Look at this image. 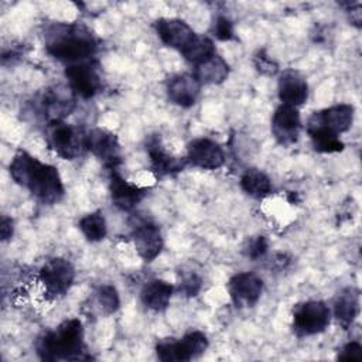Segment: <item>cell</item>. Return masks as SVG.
I'll list each match as a JSON object with an SVG mask.
<instances>
[{
	"label": "cell",
	"instance_id": "cell-10",
	"mask_svg": "<svg viewBox=\"0 0 362 362\" xmlns=\"http://www.w3.org/2000/svg\"><path fill=\"white\" fill-rule=\"evenodd\" d=\"M65 78L75 96L82 99L93 98L102 88V78L98 65L92 61L66 65Z\"/></svg>",
	"mask_w": 362,
	"mask_h": 362
},
{
	"label": "cell",
	"instance_id": "cell-9",
	"mask_svg": "<svg viewBox=\"0 0 362 362\" xmlns=\"http://www.w3.org/2000/svg\"><path fill=\"white\" fill-rule=\"evenodd\" d=\"M130 236L137 255L144 262H153L164 245L158 225L144 216L134 218Z\"/></svg>",
	"mask_w": 362,
	"mask_h": 362
},
{
	"label": "cell",
	"instance_id": "cell-2",
	"mask_svg": "<svg viewBox=\"0 0 362 362\" xmlns=\"http://www.w3.org/2000/svg\"><path fill=\"white\" fill-rule=\"evenodd\" d=\"M47 52L62 62L78 64L90 61L98 49L92 31L82 23H57L44 34Z\"/></svg>",
	"mask_w": 362,
	"mask_h": 362
},
{
	"label": "cell",
	"instance_id": "cell-29",
	"mask_svg": "<svg viewBox=\"0 0 362 362\" xmlns=\"http://www.w3.org/2000/svg\"><path fill=\"white\" fill-rule=\"evenodd\" d=\"M214 35L221 41H229L233 38V24L226 16H218L212 24Z\"/></svg>",
	"mask_w": 362,
	"mask_h": 362
},
{
	"label": "cell",
	"instance_id": "cell-4",
	"mask_svg": "<svg viewBox=\"0 0 362 362\" xmlns=\"http://www.w3.org/2000/svg\"><path fill=\"white\" fill-rule=\"evenodd\" d=\"M35 348L38 356L44 361H81L90 358L85 354L83 328L78 318L65 320L54 331L42 334Z\"/></svg>",
	"mask_w": 362,
	"mask_h": 362
},
{
	"label": "cell",
	"instance_id": "cell-5",
	"mask_svg": "<svg viewBox=\"0 0 362 362\" xmlns=\"http://www.w3.org/2000/svg\"><path fill=\"white\" fill-rule=\"evenodd\" d=\"M47 143L64 160H75L88 150L86 133L81 127L68 124L64 120L48 124Z\"/></svg>",
	"mask_w": 362,
	"mask_h": 362
},
{
	"label": "cell",
	"instance_id": "cell-18",
	"mask_svg": "<svg viewBox=\"0 0 362 362\" xmlns=\"http://www.w3.org/2000/svg\"><path fill=\"white\" fill-rule=\"evenodd\" d=\"M146 150H147L148 157H150L151 168H153V171L158 177H164V175H171V174L180 173V171L184 170V167L187 164L185 158L175 157L171 153H168L164 148L160 136H157V134L150 136L147 139Z\"/></svg>",
	"mask_w": 362,
	"mask_h": 362
},
{
	"label": "cell",
	"instance_id": "cell-24",
	"mask_svg": "<svg viewBox=\"0 0 362 362\" xmlns=\"http://www.w3.org/2000/svg\"><path fill=\"white\" fill-rule=\"evenodd\" d=\"M240 187L242 189L253 197V198H263L272 192V181L270 178L257 168H247L240 177Z\"/></svg>",
	"mask_w": 362,
	"mask_h": 362
},
{
	"label": "cell",
	"instance_id": "cell-23",
	"mask_svg": "<svg viewBox=\"0 0 362 362\" xmlns=\"http://www.w3.org/2000/svg\"><path fill=\"white\" fill-rule=\"evenodd\" d=\"M228 75H229V65L218 54H214L208 59L195 65V71H194V76L198 79V82L208 83V85L222 83L228 78Z\"/></svg>",
	"mask_w": 362,
	"mask_h": 362
},
{
	"label": "cell",
	"instance_id": "cell-26",
	"mask_svg": "<svg viewBox=\"0 0 362 362\" xmlns=\"http://www.w3.org/2000/svg\"><path fill=\"white\" fill-rule=\"evenodd\" d=\"M79 229L89 242H99L107 233V226L100 212H92L85 215L79 221Z\"/></svg>",
	"mask_w": 362,
	"mask_h": 362
},
{
	"label": "cell",
	"instance_id": "cell-11",
	"mask_svg": "<svg viewBox=\"0 0 362 362\" xmlns=\"http://www.w3.org/2000/svg\"><path fill=\"white\" fill-rule=\"evenodd\" d=\"M75 107V93L71 88L54 86L45 89L40 99V110L47 119L48 124L52 122L64 120L65 116L71 115Z\"/></svg>",
	"mask_w": 362,
	"mask_h": 362
},
{
	"label": "cell",
	"instance_id": "cell-3",
	"mask_svg": "<svg viewBox=\"0 0 362 362\" xmlns=\"http://www.w3.org/2000/svg\"><path fill=\"white\" fill-rule=\"evenodd\" d=\"M354 122V106L348 103L314 112L307 122V133L320 153H338L344 148L339 134L348 132Z\"/></svg>",
	"mask_w": 362,
	"mask_h": 362
},
{
	"label": "cell",
	"instance_id": "cell-20",
	"mask_svg": "<svg viewBox=\"0 0 362 362\" xmlns=\"http://www.w3.org/2000/svg\"><path fill=\"white\" fill-rule=\"evenodd\" d=\"M201 83L194 74H177L167 82L168 99L181 107H191L199 95Z\"/></svg>",
	"mask_w": 362,
	"mask_h": 362
},
{
	"label": "cell",
	"instance_id": "cell-30",
	"mask_svg": "<svg viewBox=\"0 0 362 362\" xmlns=\"http://www.w3.org/2000/svg\"><path fill=\"white\" fill-rule=\"evenodd\" d=\"M255 68L263 75H274L279 71V65L266 54L264 49H259L253 57Z\"/></svg>",
	"mask_w": 362,
	"mask_h": 362
},
{
	"label": "cell",
	"instance_id": "cell-16",
	"mask_svg": "<svg viewBox=\"0 0 362 362\" xmlns=\"http://www.w3.org/2000/svg\"><path fill=\"white\" fill-rule=\"evenodd\" d=\"M163 44L182 52L197 37L195 31L180 18H158L154 24Z\"/></svg>",
	"mask_w": 362,
	"mask_h": 362
},
{
	"label": "cell",
	"instance_id": "cell-13",
	"mask_svg": "<svg viewBox=\"0 0 362 362\" xmlns=\"http://www.w3.org/2000/svg\"><path fill=\"white\" fill-rule=\"evenodd\" d=\"M228 291L236 307H252L262 296L263 280L250 272L236 273L228 283Z\"/></svg>",
	"mask_w": 362,
	"mask_h": 362
},
{
	"label": "cell",
	"instance_id": "cell-28",
	"mask_svg": "<svg viewBox=\"0 0 362 362\" xmlns=\"http://www.w3.org/2000/svg\"><path fill=\"white\" fill-rule=\"evenodd\" d=\"M201 287H202V280L197 273L191 270L180 273V280H178L180 293H182L187 297H194L199 293Z\"/></svg>",
	"mask_w": 362,
	"mask_h": 362
},
{
	"label": "cell",
	"instance_id": "cell-25",
	"mask_svg": "<svg viewBox=\"0 0 362 362\" xmlns=\"http://www.w3.org/2000/svg\"><path fill=\"white\" fill-rule=\"evenodd\" d=\"M181 54L188 62H191L195 66L202 61L208 59L209 57H212L214 54H216V51L211 38L197 34L194 41Z\"/></svg>",
	"mask_w": 362,
	"mask_h": 362
},
{
	"label": "cell",
	"instance_id": "cell-7",
	"mask_svg": "<svg viewBox=\"0 0 362 362\" xmlns=\"http://www.w3.org/2000/svg\"><path fill=\"white\" fill-rule=\"evenodd\" d=\"M331 320L329 307L320 300H310L293 308V331L297 337H310L322 332Z\"/></svg>",
	"mask_w": 362,
	"mask_h": 362
},
{
	"label": "cell",
	"instance_id": "cell-17",
	"mask_svg": "<svg viewBox=\"0 0 362 362\" xmlns=\"http://www.w3.org/2000/svg\"><path fill=\"white\" fill-rule=\"evenodd\" d=\"M109 192L115 206L122 211H132L144 198L146 188L129 182L120 175L117 168H113L109 174Z\"/></svg>",
	"mask_w": 362,
	"mask_h": 362
},
{
	"label": "cell",
	"instance_id": "cell-14",
	"mask_svg": "<svg viewBox=\"0 0 362 362\" xmlns=\"http://www.w3.org/2000/svg\"><path fill=\"white\" fill-rule=\"evenodd\" d=\"M301 119L297 107L280 105L272 117V133L281 146H291L298 140Z\"/></svg>",
	"mask_w": 362,
	"mask_h": 362
},
{
	"label": "cell",
	"instance_id": "cell-32",
	"mask_svg": "<svg viewBox=\"0 0 362 362\" xmlns=\"http://www.w3.org/2000/svg\"><path fill=\"white\" fill-rule=\"evenodd\" d=\"M361 358H362V345L356 341H352L344 345L338 354V359H361Z\"/></svg>",
	"mask_w": 362,
	"mask_h": 362
},
{
	"label": "cell",
	"instance_id": "cell-15",
	"mask_svg": "<svg viewBox=\"0 0 362 362\" xmlns=\"http://www.w3.org/2000/svg\"><path fill=\"white\" fill-rule=\"evenodd\" d=\"M187 161L202 170H216L225 163L222 147L208 137H199L189 141L187 147Z\"/></svg>",
	"mask_w": 362,
	"mask_h": 362
},
{
	"label": "cell",
	"instance_id": "cell-19",
	"mask_svg": "<svg viewBox=\"0 0 362 362\" xmlns=\"http://www.w3.org/2000/svg\"><path fill=\"white\" fill-rule=\"evenodd\" d=\"M277 92L283 105L298 107L308 98V85L300 72L287 69L279 78Z\"/></svg>",
	"mask_w": 362,
	"mask_h": 362
},
{
	"label": "cell",
	"instance_id": "cell-8",
	"mask_svg": "<svg viewBox=\"0 0 362 362\" xmlns=\"http://www.w3.org/2000/svg\"><path fill=\"white\" fill-rule=\"evenodd\" d=\"M38 276L47 297L55 300L64 297L71 288L75 279V269L66 259L54 257L42 264Z\"/></svg>",
	"mask_w": 362,
	"mask_h": 362
},
{
	"label": "cell",
	"instance_id": "cell-12",
	"mask_svg": "<svg viewBox=\"0 0 362 362\" xmlns=\"http://www.w3.org/2000/svg\"><path fill=\"white\" fill-rule=\"evenodd\" d=\"M88 150L109 168H117L120 163V143L117 136L105 129H92L86 133Z\"/></svg>",
	"mask_w": 362,
	"mask_h": 362
},
{
	"label": "cell",
	"instance_id": "cell-1",
	"mask_svg": "<svg viewBox=\"0 0 362 362\" xmlns=\"http://www.w3.org/2000/svg\"><path fill=\"white\" fill-rule=\"evenodd\" d=\"M11 178L42 204H55L64 197V184L57 167L18 150L8 167Z\"/></svg>",
	"mask_w": 362,
	"mask_h": 362
},
{
	"label": "cell",
	"instance_id": "cell-22",
	"mask_svg": "<svg viewBox=\"0 0 362 362\" xmlns=\"http://www.w3.org/2000/svg\"><path fill=\"white\" fill-rule=\"evenodd\" d=\"M359 314V291L354 287H346L338 293L334 301V315L338 324L346 329Z\"/></svg>",
	"mask_w": 362,
	"mask_h": 362
},
{
	"label": "cell",
	"instance_id": "cell-33",
	"mask_svg": "<svg viewBox=\"0 0 362 362\" xmlns=\"http://www.w3.org/2000/svg\"><path fill=\"white\" fill-rule=\"evenodd\" d=\"M0 235L1 240H8L13 236V221L6 215H3L0 221Z\"/></svg>",
	"mask_w": 362,
	"mask_h": 362
},
{
	"label": "cell",
	"instance_id": "cell-27",
	"mask_svg": "<svg viewBox=\"0 0 362 362\" xmlns=\"http://www.w3.org/2000/svg\"><path fill=\"white\" fill-rule=\"evenodd\" d=\"M95 303L102 314H113L120 305V298L116 287L112 284H103L98 287L95 291Z\"/></svg>",
	"mask_w": 362,
	"mask_h": 362
},
{
	"label": "cell",
	"instance_id": "cell-21",
	"mask_svg": "<svg viewBox=\"0 0 362 362\" xmlns=\"http://www.w3.org/2000/svg\"><path fill=\"white\" fill-rule=\"evenodd\" d=\"M173 291L174 287L170 283L160 279H154L143 286L140 291V298L147 310L157 313L167 308Z\"/></svg>",
	"mask_w": 362,
	"mask_h": 362
},
{
	"label": "cell",
	"instance_id": "cell-6",
	"mask_svg": "<svg viewBox=\"0 0 362 362\" xmlns=\"http://www.w3.org/2000/svg\"><path fill=\"white\" fill-rule=\"evenodd\" d=\"M208 338L201 331H191L180 339L165 338L156 345V354L164 362H184L201 356L208 349Z\"/></svg>",
	"mask_w": 362,
	"mask_h": 362
},
{
	"label": "cell",
	"instance_id": "cell-31",
	"mask_svg": "<svg viewBox=\"0 0 362 362\" xmlns=\"http://www.w3.org/2000/svg\"><path fill=\"white\" fill-rule=\"evenodd\" d=\"M267 249H269L267 239L264 236H256L247 242L246 256L253 260H257L266 255Z\"/></svg>",
	"mask_w": 362,
	"mask_h": 362
}]
</instances>
